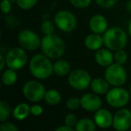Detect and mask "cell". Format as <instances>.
I'll return each mask as SVG.
<instances>
[{"mask_svg":"<svg viewBox=\"0 0 131 131\" xmlns=\"http://www.w3.org/2000/svg\"><path fill=\"white\" fill-rule=\"evenodd\" d=\"M6 66V57L3 55V53L0 54V71H4L5 67Z\"/></svg>","mask_w":131,"mask_h":131,"instance_id":"34","label":"cell"},{"mask_svg":"<svg viewBox=\"0 0 131 131\" xmlns=\"http://www.w3.org/2000/svg\"><path fill=\"white\" fill-rule=\"evenodd\" d=\"M0 130L1 131H18L19 128L12 122H8L7 120L5 122H1L0 125Z\"/></svg>","mask_w":131,"mask_h":131,"instance_id":"30","label":"cell"},{"mask_svg":"<svg viewBox=\"0 0 131 131\" xmlns=\"http://www.w3.org/2000/svg\"><path fill=\"white\" fill-rule=\"evenodd\" d=\"M104 77L111 85L122 86L127 80V73L123 65L114 62L106 67Z\"/></svg>","mask_w":131,"mask_h":131,"instance_id":"4","label":"cell"},{"mask_svg":"<svg viewBox=\"0 0 131 131\" xmlns=\"http://www.w3.org/2000/svg\"><path fill=\"white\" fill-rule=\"evenodd\" d=\"M81 108L88 112H95L102 106V100L100 95L94 93H88L80 98Z\"/></svg>","mask_w":131,"mask_h":131,"instance_id":"12","label":"cell"},{"mask_svg":"<svg viewBox=\"0 0 131 131\" xmlns=\"http://www.w3.org/2000/svg\"><path fill=\"white\" fill-rule=\"evenodd\" d=\"M112 127L118 131H126L131 127V111L120 108L113 115Z\"/></svg>","mask_w":131,"mask_h":131,"instance_id":"11","label":"cell"},{"mask_svg":"<svg viewBox=\"0 0 131 131\" xmlns=\"http://www.w3.org/2000/svg\"><path fill=\"white\" fill-rule=\"evenodd\" d=\"M39 0H15L19 8L23 10H30L37 5Z\"/></svg>","mask_w":131,"mask_h":131,"instance_id":"25","label":"cell"},{"mask_svg":"<svg viewBox=\"0 0 131 131\" xmlns=\"http://www.w3.org/2000/svg\"><path fill=\"white\" fill-rule=\"evenodd\" d=\"M127 31H128L129 36L131 37V19H130V21H129V23H128V25H127Z\"/></svg>","mask_w":131,"mask_h":131,"instance_id":"37","label":"cell"},{"mask_svg":"<svg viewBox=\"0 0 131 131\" xmlns=\"http://www.w3.org/2000/svg\"><path fill=\"white\" fill-rule=\"evenodd\" d=\"M93 120H94L97 127L100 128H109L110 127H112L113 115L107 109L101 108L100 110L94 112Z\"/></svg>","mask_w":131,"mask_h":131,"instance_id":"13","label":"cell"},{"mask_svg":"<svg viewBox=\"0 0 131 131\" xmlns=\"http://www.w3.org/2000/svg\"><path fill=\"white\" fill-rule=\"evenodd\" d=\"M127 61V53L123 49L115 51L114 53V62L115 63L124 65Z\"/></svg>","mask_w":131,"mask_h":131,"instance_id":"26","label":"cell"},{"mask_svg":"<svg viewBox=\"0 0 131 131\" xmlns=\"http://www.w3.org/2000/svg\"><path fill=\"white\" fill-rule=\"evenodd\" d=\"M66 106H67L68 110L71 111H77L81 107V100L79 98H77V97H72V98H69L67 101Z\"/></svg>","mask_w":131,"mask_h":131,"instance_id":"27","label":"cell"},{"mask_svg":"<svg viewBox=\"0 0 131 131\" xmlns=\"http://www.w3.org/2000/svg\"><path fill=\"white\" fill-rule=\"evenodd\" d=\"M12 114L16 120H19V121L24 120L31 114V106H29V104L25 102H21L15 106Z\"/></svg>","mask_w":131,"mask_h":131,"instance_id":"18","label":"cell"},{"mask_svg":"<svg viewBox=\"0 0 131 131\" xmlns=\"http://www.w3.org/2000/svg\"><path fill=\"white\" fill-rule=\"evenodd\" d=\"M126 8H127V10L129 12V13H131V0H129L128 2L127 3V5H126Z\"/></svg>","mask_w":131,"mask_h":131,"instance_id":"36","label":"cell"},{"mask_svg":"<svg viewBox=\"0 0 131 131\" xmlns=\"http://www.w3.org/2000/svg\"><path fill=\"white\" fill-rule=\"evenodd\" d=\"M95 3L102 8H111L116 5L118 0H94Z\"/></svg>","mask_w":131,"mask_h":131,"instance_id":"31","label":"cell"},{"mask_svg":"<svg viewBox=\"0 0 131 131\" xmlns=\"http://www.w3.org/2000/svg\"><path fill=\"white\" fill-rule=\"evenodd\" d=\"M110 85L111 84L106 80L105 77L104 78L97 77V78H94L92 80L90 88L93 91V93H97L99 95H106L108 92L110 91V89H111Z\"/></svg>","mask_w":131,"mask_h":131,"instance_id":"17","label":"cell"},{"mask_svg":"<svg viewBox=\"0 0 131 131\" xmlns=\"http://www.w3.org/2000/svg\"><path fill=\"white\" fill-rule=\"evenodd\" d=\"M94 60L101 67H108L114 63V54L109 49H100L94 54Z\"/></svg>","mask_w":131,"mask_h":131,"instance_id":"15","label":"cell"},{"mask_svg":"<svg viewBox=\"0 0 131 131\" xmlns=\"http://www.w3.org/2000/svg\"><path fill=\"white\" fill-rule=\"evenodd\" d=\"M108 25V20L102 15H94L89 21V28L92 32L98 34H103L109 29Z\"/></svg>","mask_w":131,"mask_h":131,"instance_id":"14","label":"cell"},{"mask_svg":"<svg viewBox=\"0 0 131 131\" xmlns=\"http://www.w3.org/2000/svg\"><path fill=\"white\" fill-rule=\"evenodd\" d=\"M70 4L77 8H86L91 5L92 0H69Z\"/></svg>","mask_w":131,"mask_h":131,"instance_id":"28","label":"cell"},{"mask_svg":"<svg viewBox=\"0 0 131 131\" xmlns=\"http://www.w3.org/2000/svg\"><path fill=\"white\" fill-rule=\"evenodd\" d=\"M130 70H131V67H130Z\"/></svg>","mask_w":131,"mask_h":131,"instance_id":"39","label":"cell"},{"mask_svg":"<svg viewBox=\"0 0 131 131\" xmlns=\"http://www.w3.org/2000/svg\"><path fill=\"white\" fill-rule=\"evenodd\" d=\"M97 127L94 120L91 118H84L77 121L75 127V131H94Z\"/></svg>","mask_w":131,"mask_h":131,"instance_id":"22","label":"cell"},{"mask_svg":"<svg viewBox=\"0 0 131 131\" xmlns=\"http://www.w3.org/2000/svg\"><path fill=\"white\" fill-rule=\"evenodd\" d=\"M6 67L15 70L24 68L28 63V54L26 49L22 47H16L9 49L6 55Z\"/></svg>","mask_w":131,"mask_h":131,"instance_id":"7","label":"cell"},{"mask_svg":"<svg viewBox=\"0 0 131 131\" xmlns=\"http://www.w3.org/2000/svg\"><path fill=\"white\" fill-rule=\"evenodd\" d=\"M77 121H78V119H77V116H75L74 113H69V114H68L65 117V119H64V123H65L66 125L69 126V127H73V128H75Z\"/></svg>","mask_w":131,"mask_h":131,"instance_id":"29","label":"cell"},{"mask_svg":"<svg viewBox=\"0 0 131 131\" xmlns=\"http://www.w3.org/2000/svg\"><path fill=\"white\" fill-rule=\"evenodd\" d=\"M13 112L11 106L6 101H0V121L5 122L9 118L11 113Z\"/></svg>","mask_w":131,"mask_h":131,"instance_id":"23","label":"cell"},{"mask_svg":"<svg viewBox=\"0 0 131 131\" xmlns=\"http://www.w3.org/2000/svg\"><path fill=\"white\" fill-rule=\"evenodd\" d=\"M38 80V79H37ZM37 80H30L24 84L23 87V94L26 100L31 102H38L45 97L46 88L41 82Z\"/></svg>","mask_w":131,"mask_h":131,"instance_id":"8","label":"cell"},{"mask_svg":"<svg viewBox=\"0 0 131 131\" xmlns=\"http://www.w3.org/2000/svg\"><path fill=\"white\" fill-rule=\"evenodd\" d=\"M75 128H73V127H69V126L66 125V124H64L63 126H60V127H58L56 129H55V131H73Z\"/></svg>","mask_w":131,"mask_h":131,"instance_id":"35","label":"cell"},{"mask_svg":"<svg viewBox=\"0 0 131 131\" xmlns=\"http://www.w3.org/2000/svg\"><path fill=\"white\" fill-rule=\"evenodd\" d=\"M17 40L20 47L26 50H36L41 46V39L31 30H23L18 33Z\"/></svg>","mask_w":131,"mask_h":131,"instance_id":"10","label":"cell"},{"mask_svg":"<svg viewBox=\"0 0 131 131\" xmlns=\"http://www.w3.org/2000/svg\"><path fill=\"white\" fill-rule=\"evenodd\" d=\"M54 23L60 31L68 33L77 28V19L72 12L68 10H60L55 15Z\"/></svg>","mask_w":131,"mask_h":131,"instance_id":"9","label":"cell"},{"mask_svg":"<svg viewBox=\"0 0 131 131\" xmlns=\"http://www.w3.org/2000/svg\"><path fill=\"white\" fill-rule=\"evenodd\" d=\"M43 113V108L40 104H33L31 106V114L33 116H40Z\"/></svg>","mask_w":131,"mask_h":131,"instance_id":"33","label":"cell"},{"mask_svg":"<svg viewBox=\"0 0 131 131\" xmlns=\"http://www.w3.org/2000/svg\"><path fill=\"white\" fill-rule=\"evenodd\" d=\"M55 24V23H54ZM50 20H44L40 25V31L44 35L52 34L55 31V25Z\"/></svg>","mask_w":131,"mask_h":131,"instance_id":"24","label":"cell"},{"mask_svg":"<svg viewBox=\"0 0 131 131\" xmlns=\"http://www.w3.org/2000/svg\"><path fill=\"white\" fill-rule=\"evenodd\" d=\"M105 96L106 102L111 107L120 109L128 104L131 95L125 88H122L121 86H113V88L110 89Z\"/></svg>","mask_w":131,"mask_h":131,"instance_id":"5","label":"cell"},{"mask_svg":"<svg viewBox=\"0 0 131 131\" xmlns=\"http://www.w3.org/2000/svg\"><path fill=\"white\" fill-rule=\"evenodd\" d=\"M104 46L112 51H117L126 47L127 43V34L120 27L109 28L102 34Z\"/></svg>","mask_w":131,"mask_h":131,"instance_id":"3","label":"cell"},{"mask_svg":"<svg viewBox=\"0 0 131 131\" xmlns=\"http://www.w3.org/2000/svg\"><path fill=\"white\" fill-rule=\"evenodd\" d=\"M53 70L58 77H66L71 72V65L65 59H58L53 64Z\"/></svg>","mask_w":131,"mask_h":131,"instance_id":"19","label":"cell"},{"mask_svg":"<svg viewBox=\"0 0 131 131\" xmlns=\"http://www.w3.org/2000/svg\"><path fill=\"white\" fill-rule=\"evenodd\" d=\"M40 49L44 55L51 59H57L61 58L65 54L66 44L63 39L57 34L52 33L44 35V37L41 39Z\"/></svg>","mask_w":131,"mask_h":131,"instance_id":"2","label":"cell"},{"mask_svg":"<svg viewBox=\"0 0 131 131\" xmlns=\"http://www.w3.org/2000/svg\"><path fill=\"white\" fill-rule=\"evenodd\" d=\"M17 79H18V75L16 73V70L8 68L6 70H4L1 77L2 84L5 86H12L16 84Z\"/></svg>","mask_w":131,"mask_h":131,"instance_id":"20","label":"cell"},{"mask_svg":"<svg viewBox=\"0 0 131 131\" xmlns=\"http://www.w3.org/2000/svg\"><path fill=\"white\" fill-rule=\"evenodd\" d=\"M44 100L47 102V104L50 106H56L59 104L62 101V95L58 90L49 89L46 91Z\"/></svg>","mask_w":131,"mask_h":131,"instance_id":"21","label":"cell"},{"mask_svg":"<svg viewBox=\"0 0 131 131\" xmlns=\"http://www.w3.org/2000/svg\"><path fill=\"white\" fill-rule=\"evenodd\" d=\"M92 80L93 79L89 72L82 68L72 70L68 77V84L77 91L86 90L91 85Z\"/></svg>","mask_w":131,"mask_h":131,"instance_id":"6","label":"cell"},{"mask_svg":"<svg viewBox=\"0 0 131 131\" xmlns=\"http://www.w3.org/2000/svg\"><path fill=\"white\" fill-rule=\"evenodd\" d=\"M1 10L4 15H8L12 10L11 0H2L1 2Z\"/></svg>","mask_w":131,"mask_h":131,"instance_id":"32","label":"cell"},{"mask_svg":"<svg viewBox=\"0 0 131 131\" xmlns=\"http://www.w3.org/2000/svg\"><path fill=\"white\" fill-rule=\"evenodd\" d=\"M129 93H130V95H131V84H130V86H129Z\"/></svg>","mask_w":131,"mask_h":131,"instance_id":"38","label":"cell"},{"mask_svg":"<svg viewBox=\"0 0 131 131\" xmlns=\"http://www.w3.org/2000/svg\"><path fill=\"white\" fill-rule=\"evenodd\" d=\"M84 43L85 48L89 50L96 51L98 49H102V47L104 45L103 37L102 36V34L93 32L91 34H88L85 37Z\"/></svg>","mask_w":131,"mask_h":131,"instance_id":"16","label":"cell"},{"mask_svg":"<svg viewBox=\"0 0 131 131\" xmlns=\"http://www.w3.org/2000/svg\"><path fill=\"white\" fill-rule=\"evenodd\" d=\"M51 58L46 55L36 54L29 62V69L31 75L38 80H46L54 74Z\"/></svg>","mask_w":131,"mask_h":131,"instance_id":"1","label":"cell"}]
</instances>
